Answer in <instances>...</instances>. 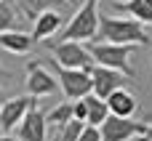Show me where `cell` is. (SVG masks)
Instances as JSON below:
<instances>
[{"label": "cell", "mask_w": 152, "mask_h": 141, "mask_svg": "<svg viewBox=\"0 0 152 141\" xmlns=\"http://www.w3.org/2000/svg\"><path fill=\"white\" fill-rule=\"evenodd\" d=\"M45 117H48V128H53L56 133H59V131H64V128L75 120V117H72V101H61V104H59V107H53Z\"/></svg>", "instance_id": "obj_17"}, {"label": "cell", "mask_w": 152, "mask_h": 141, "mask_svg": "<svg viewBox=\"0 0 152 141\" xmlns=\"http://www.w3.org/2000/svg\"><path fill=\"white\" fill-rule=\"evenodd\" d=\"M43 45L53 51V59H56V64L61 69H83V72L94 69L91 51L83 43H53V40H45Z\"/></svg>", "instance_id": "obj_4"}, {"label": "cell", "mask_w": 152, "mask_h": 141, "mask_svg": "<svg viewBox=\"0 0 152 141\" xmlns=\"http://www.w3.org/2000/svg\"><path fill=\"white\" fill-rule=\"evenodd\" d=\"M83 128H86V123H77V120H72V123H69L64 131H59V141H80Z\"/></svg>", "instance_id": "obj_19"}, {"label": "cell", "mask_w": 152, "mask_h": 141, "mask_svg": "<svg viewBox=\"0 0 152 141\" xmlns=\"http://www.w3.org/2000/svg\"><path fill=\"white\" fill-rule=\"evenodd\" d=\"M61 3H75V0H61Z\"/></svg>", "instance_id": "obj_28"}, {"label": "cell", "mask_w": 152, "mask_h": 141, "mask_svg": "<svg viewBox=\"0 0 152 141\" xmlns=\"http://www.w3.org/2000/svg\"><path fill=\"white\" fill-rule=\"evenodd\" d=\"M32 35H27V32H3L0 35V48L3 51H8V53H27L29 48H32Z\"/></svg>", "instance_id": "obj_13"}, {"label": "cell", "mask_w": 152, "mask_h": 141, "mask_svg": "<svg viewBox=\"0 0 152 141\" xmlns=\"http://www.w3.org/2000/svg\"><path fill=\"white\" fill-rule=\"evenodd\" d=\"M99 3H102V0H86V3L77 8V13L69 19V24L64 27L61 37L53 40V43H96V37H99V24H102Z\"/></svg>", "instance_id": "obj_1"}, {"label": "cell", "mask_w": 152, "mask_h": 141, "mask_svg": "<svg viewBox=\"0 0 152 141\" xmlns=\"http://www.w3.org/2000/svg\"><path fill=\"white\" fill-rule=\"evenodd\" d=\"M136 141H152V125H147V133H144L142 139H136Z\"/></svg>", "instance_id": "obj_23"}, {"label": "cell", "mask_w": 152, "mask_h": 141, "mask_svg": "<svg viewBox=\"0 0 152 141\" xmlns=\"http://www.w3.org/2000/svg\"><path fill=\"white\" fill-rule=\"evenodd\" d=\"M0 141H16L13 136H0Z\"/></svg>", "instance_id": "obj_25"}, {"label": "cell", "mask_w": 152, "mask_h": 141, "mask_svg": "<svg viewBox=\"0 0 152 141\" xmlns=\"http://www.w3.org/2000/svg\"><path fill=\"white\" fill-rule=\"evenodd\" d=\"M5 101H8V96H5V91L0 88V109H3V104H5Z\"/></svg>", "instance_id": "obj_24"}, {"label": "cell", "mask_w": 152, "mask_h": 141, "mask_svg": "<svg viewBox=\"0 0 152 141\" xmlns=\"http://www.w3.org/2000/svg\"><path fill=\"white\" fill-rule=\"evenodd\" d=\"M16 136H19V141H48V117H45V112L32 107L27 112V117L21 120V125L16 128Z\"/></svg>", "instance_id": "obj_9"}, {"label": "cell", "mask_w": 152, "mask_h": 141, "mask_svg": "<svg viewBox=\"0 0 152 141\" xmlns=\"http://www.w3.org/2000/svg\"><path fill=\"white\" fill-rule=\"evenodd\" d=\"M16 24H19L16 11H13L5 0H0V35H3V32H16Z\"/></svg>", "instance_id": "obj_18"}, {"label": "cell", "mask_w": 152, "mask_h": 141, "mask_svg": "<svg viewBox=\"0 0 152 141\" xmlns=\"http://www.w3.org/2000/svg\"><path fill=\"white\" fill-rule=\"evenodd\" d=\"M86 104H88V120H86V125L102 128V125L110 120V107H107V101L91 93V96H86Z\"/></svg>", "instance_id": "obj_14"}, {"label": "cell", "mask_w": 152, "mask_h": 141, "mask_svg": "<svg viewBox=\"0 0 152 141\" xmlns=\"http://www.w3.org/2000/svg\"><path fill=\"white\" fill-rule=\"evenodd\" d=\"M96 43H110V45H147L150 35L144 27L134 19H118V16H102L99 24V37Z\"/></svg>", "instance_id": "obj_2"}, {"label": "cell", "mask_w": 152, "mask_h": 141, "mask_svg": "<svg viewBox=\"0 0 152 141\" xmlns=\"http://www.w3.org/2000/svg\"><path fill=\"white\" fill-rule=\"evenodd\" d=\"M112 3H115V5H126L128 0H112Z\"/></svg>", "instance_id": "obj_26"}, {"label": "cell", "mask_w": 152, "mask_h": 141, "mask_svg": "<svg viewBox=\"0 0 152 141\" xmlns=\"http://www.w3.org/2000/svg\"><path fill=\"white\" fill-rule=\"evenodd\" d=\"M51 141H59V133H56V136H51Z\"/></svg>", "instance_id": "obj_27"}, {"label": "cell", "mask_w": 152, "mask_h": 141, "mask_svg": "<svg viewBox=\"0 0 152 141\" xmlns=\"http://www.w3.org/2000/svg\"><path fill=\"white\" fill-rule=\"evenodd\" d=\"M120 11H126L134 21H139L142 27L152 24V0H128L126 5H118Z\"/></svg>", "instance_id": "obj_16"}, {"label": "cell", "mask_w": 152, "mask_h": 141, "mask_svg": "<svg viewBox=\"0 0 152 141\" xmlns=\"http://www.w3.org/2000/svg\"><path fill=\"white\" fill-rule=\"evenodd\" d=\"M32 107H37V101L32 96H13V99H8L3 104V109H0V131H3V136H11V131L21 125V120L27 117V112Z\"/></svg>", "instance_id": "obj_6"}, {"label": "cell", "mask_w": 152, "mask_h": 141, "mask_svg": "<svg viewBox=\"0 0 152 141\" xmlns=\"http://www.w3.org/2000/svg\"><path fill=\"white\" fill-rule=\"evenodd\" d=\"M59 3L61 0H16V8L27 21H37L45 11H51V5H59Z\"/></svg>", "instance_id": "obj_15"}, {"label": "cell", "mask_w": 152, "mask_h": 141, "mask_svg": "<svg viewBox=\"0 0 152 141\" xmlns=\"http://www.w3.org/2000/svg\"><path fill=\"white\" fill-rule=\"evenodd\" d=\"M91 80H94V96H99V99L107 101L115 91L123 88V83L128 77L120 75V72H115V69H107V67H94L91 69Z\"/></svg>", "instance_id": "obj_10"}, {"label": "cell", "mask_w": 152, "mask_h": 141, "mask_svg": "<svg viewBox=\"0 0 152 141\" xmlns=\"http://www.w3.org/2000/svg\"><path fill=\"white\" fill-rule=\"evenodd\" d=\"M147 133L144 123H136L131 117H112L102 125V141H131V139H142Z\"/></svg>", "instance_id": "obj_7"}, {"label": "cell", "mask_w": 152, "mask_h": 141, "mask_svg": "<svg viewBox=\"0 0 152 141\" xmlns=\"http://www.w3.org/2000/svg\"><path fill=\"white\" fill-rule=\"evenodd\" d=\"M136 45H110V43H88V51H91V59L96 61V67H107V69H115L126 77L134 75L131 64H128V56L134 53Z\"/></svg>", "instance_id": "obj_3"}, {"label": "cell", "mask_w": 152, "mask_h": 141, "mask_svg": "<svg viewBox=\"0 0 152 141\" xmlns=\"http://www.w3.org/2000/svg\"><path fill=\"white\" fill-rule=\"evenodd\" d=\"M53 72H56V80H59L61 93L69 101H80V99H86V96L94 93L91 72H83V69H61L59 64H53Z\"/></svg>", "instance_id": "obj_5"}, {"label": "cell", "mask_w": 152, "mask_h": 141, "mask_svg": "<svg viewBox=\"0 0 152 141\" xmlns=\"http://www.w3.org/2000/svg\"><path fill=\"white\" fill-rule=\"evenodd\" d=\"M11 80H13V75H11L8 69H3V67H0V88H3L5 83H11Z\"/></svg>", "instance_id": "obj_22"}, {"label": "cell", "mask_w": 152, "mask_h": 141, "mask_svg": "<svg viewBox=\"0 0 152 141\" xmlns=\"http://www.w3.org/2000/svg\"><path fill=\"white\" fill-rule=\"evenodd\" d=\"M56 91H59V80L40 61H29L27 64V93L37 99V96H53Z\"/></svg>", "instance_id": "obj_8"}, {"label": "cell", "mask_w": 152, "mask_h": 141, "mask_svg": "<svg viewBox=\"0 0 152 141\" xmlns=\"http://www.w3.org/2000/svg\"><path fill=\"white\" fill-rule=\"evenodd\" d=\"M80 141H102V128H96V125H86L83 133H80Z\"/></svg>", "instance_id": "obj_21"}, {"label": "cell", "mask_w": 152, "mask_h": 141, "mask_svg": "<svg viewBox=\"0 0 152 141\" xmlns=\"http://www.w3.org/2000/svg\"><path fill=\"white\" fill-rule=\"evenodd\" d=\"M64 24V16L59 11H45L35 24H32V40L35 43H45L48 37H53L59 32V27Z\"/></svg>", "instance_id": "obj_11"}, {"label": "cell", "mask_w": 152, "mask_h": 141, "mask_svg": "<svg viewBox=\"0 0 152 141\" xmlns=\"http://www.w3.org/2000/svg\"><path fill=\"white\" fill-rule=\"evenodd\" d=\"M72 117H75L77 123H86V120H88V104H86V99L72 101Z\"/></svg>", "instance_id": "obj_20"}, {"label": "cell", "mask_w": 152, "mask_h": 141, "mask_svg": "<svg viewBox=\"0 0 152 141\" xmlns=\"http://www.w3.org/2000/svg\"><path fill=\"white\" fill-rule=\"evenodd\" d=\"M107 107H110V115H112V117H131V115L136 112L139 101H136V96H134L131 91L120 88V91H115V93L107 99Z\"/></svg>", "instance_id": "obj_12"}]
</instances>
